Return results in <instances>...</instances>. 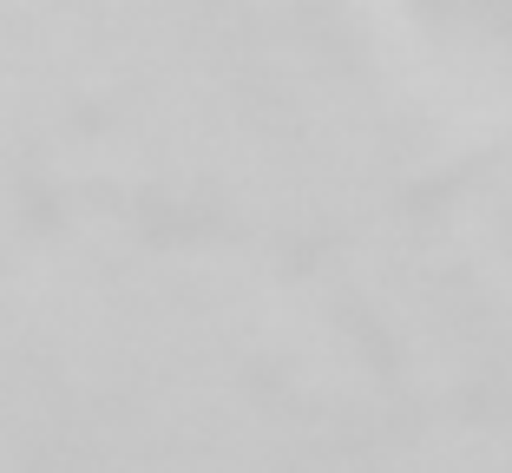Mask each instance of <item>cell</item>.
<instances>
[]
</instances>
